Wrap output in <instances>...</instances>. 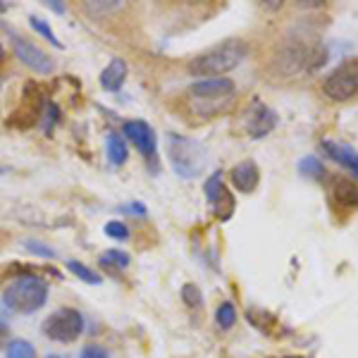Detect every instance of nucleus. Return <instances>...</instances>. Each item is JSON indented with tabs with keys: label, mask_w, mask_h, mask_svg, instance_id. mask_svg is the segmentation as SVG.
<instances>
[{
	"label": "nucleus",
	"mask_w": 358,
	"mask_h": 358,
	"mask_svg": "<svg viewBox=\"0 0 358 358\" xmlns=\"http://www.w3.org/2000/svg\"><path fill=\"white\" fill-rule=\"evenodd\" d=\"M84 332V315L72 306H62L43 320V334L50 342L74 344Z\"/></svg>",
	"instance_id": "nucleus-5"
},
{
	"label": "nucleus",
	"mask_w": 358,
	"mask_h": 358,
	"mask_svg": "<svg viewBox=\"0 0 358 358\" xmlns=\"http://www.w3.org/2000/svg\"><path fill=\"white\" fill-rule=\"evenodd\" d=\"M48 358H60V356H48Z\"/></svg>",
	"instance_id": "nucleus-30"
},
{
	"label": "nucleus",
	"mask_w": 358,
	"mask_h": 358,
	"mask_svg": "<svg viewBox=\"0 0 358 358\" xmlns=\"http://www.w3.org/2000/svg\"><path fill=\"white\" fill-rule=\"evenodd\" d=\"M67 268L72 270V273L77 275L79 280H84L86 285H101V275H98L96 270H91L89 265H84V263H79V261H69Z\"/></svg>",
	"instance_id": "nucleus-19"
},
{
	"label": "nucleus",
	"mask_w": 358,
	"mask_h": 358,
	"mask_svg": "<svg viewBox=\"0 0 358 358\" xmlns=\"http://www.w3.org/2000/svg\"><path fill=\"white\" fill-rule=\"evenodd\" d=\"M215 322L220 330H232L236 325V308L232 301H222L215 310Z\"/></svg>",
	"instance_id": "nucleus-16"
},
{
	"label": "nucleus",
	"mask_w": 358,
	"mask_h": 358,
	"mask_svg": "<svg viewBox=\"0 0 358 358\" xmlns=\"http://www.w3.org/2000/svg\"><path fill=\"white\" fill-rule=\"evenodd\" d=\"M248 55V45L241 38H227V41L203 50L189 62V72L201 79H220L236 69Z\"/></svg>",
	"instance_id": "nucleus-1"
},
{
	"label": "nucleus",
	"mask_w": 358,
	"mask_h": 358,
	"mask_svg": "<svg viewBox=\"0 0 358 358\" xmlns=\"http://www.w3.org/2000/svg\"><path fill=\"white\" fill-rule=\"evenodd\" d=\"M106 148H108V160H110V165L120 167L127 163V158H129V148H127V141L122 134H108V141H106Z\"/></svg>",
	"instance_id": "nucleus-15"
},
{
	"label": "nucleus",
	"mask_w": 358,
	"mask_h": 358,
	"mask_svg": "<svg viewBox=\"0 0 358 358\" xmlns=\"http://www.w3.org/2000/svg\"><path fill=\"white\" fill-rule=\"evenodd\" d=\"M8 339H10V327L5 325L3 320H0V349H3V346L8 344Z\"/></svg>",
	"instance_id": "nucleus-27"
},
{
	"label": "nucleus",
	"mask_w": 358,
	"mask_h": 358,
	"mask_svg": "<svg viewBox=\"0 0 358 358\" xmlns=\"http://www.w3.org/2000/svg\"><path fill=\"white\" fill-rule=\"evenodd\" d=\"M289 358H301V356H289Z\"/></svg>",
	"instance_id": "nucleus-31"
},
{
	"label": "nucleus",
	"mask_w": 358,
	"mask_h": 358,
	"mask_svg": "<svg viewBox=\"0 0 358 358\" xmlns=\"http://www.w3.org/2000/svg\"><path fill=\"white\" fill-rule=\"evenodd\" d=\"M0 175H3V170H0Z\"/></svg>",
	"instance_id": "nucleus-32"
},
{
	"label": "nucleus",
	"mask_w": 358,
	"mask_h": 358,
	"mask_svg": "<svg viewBox=\"0 0 358 358\" xmlns=\"http://www.w3.org/2000/svg\"><path fill=\"white\" fill-rule=\"evenodd\" d=\"M206 199L213 206V213L217 215V220H229L234 215V196L224 187L222 172H213L206 182Z\"/></svg>",
	"instance_id": "nucleus-9"
},
{
	"label": "nucleus",
	"mask_w": 358,
	"mask_h": 358,
	"mask_svg": "<svg viewBox=\"0 0 358 358\" xmlns=\"http://www.w3.org/2000/svg\"><path fill=\"white\" fill-rule=\"evenodd\" d=\"M229 179H232V187L241 194H253L261 182V170L253 160H241L229 170Z\"/></svg>",
	"instance_id": "nucleus-12"
},
{
	"label": "nucleus",
	"mask_w": 358,
	"mask_h": 358,
	"mask_svg": "<svg viewBox=\"0 0 358 358\" xmlns=\"http://www.w3.org/2000/svg\"><path fill=\"white\" fill-rule=\"evenodd\" d=\"M103 263H115V265H120V268H127V265H129V256L120 251H110L108 256H103Z\"/></svg>",
	"instance_id": "nucleus-25"
},
{
	"label": "nucleus",
	"mask_w": 358,
	"mask_h": 358,
	"mask_svg": "<svg viewBox=\"0 0 358 358\" xmlns=\"http://www.w3.org/2000/svg\"><path fill=\"white\" fill-rule=\"evenodd\" d=\"M299 172L303 177H310V179H325V165L315 158V155H306V158L299 160Z\"/></svg>",
	"instance_id": "nucleus-17"
},
{
	"label": "nucleus",
	"mask_w": 358,
	"mask_h": 358,
	"mask_svg": "<svg viewBox=\"0 0 358 358\" xmlns=\"http://www.w3.org/2000/svg\"><path fill=\"white\" fill-rule=\"evenodd\" d=\"M122 136L127 141L134 143V148L148 163H155V155H158V141H155V131L153 127L143 120H129V122L122 124Z\"/></svg>",
	"instance_id": "nucleus-8"
},
{
	"label": "nucleus",
	"mask_w": 358,
	"mask_h": 358,
	"mask_svg": "<svg viewBox=\"0 0 358 358\" xmlns=\"http://www.w3.org/2000/svg\"><path fill=\"white\" fill-rule=\"evenodd\" d=\"M120 8H122V3H115V0H98V3H86L84 5L86 15L94 17V20L96 17H103V15H110Z\"/></svg>",
	"instance_id": "nucleus-18"
},
{
	"label": "nucleus",
	"mask_w": 358,
	"mask_h": 358,
	"mask_svg": "<svg viewBox=\"0 0 358 358\" xmlns=\"http://www.w3.org/2000/svg\"><path fill=\"white\" fill-rule=\"evenodd\" d=\"M332 199L344 208H358V182L349 177H332L330 179Z\"/></svg>",
	"instance_id": "nucleus-13"
},
{
	"label": "nucleus",
	"mask_w": 358,
	"mask_h": 358,
	"mask_svg": "<svg viewBox=\"0 0 358 358\" xmlns=\"http://www.w3.org/2000/svg\"><path fill=\"white\" fill-rule=\"evenodd\" d=\"M244 127H246V134L251 138H263L277 127V113L256 96L251 101V106L246 108Z\"/></svg>",
	"instance_id": "nucleus-7"
},
{
	"label": "nucleus",
	"mask_w": 358,
	"mask_h": 358,
	"mask_svg": "<svg viewBox=\"0 0 358 358\" xmlns=\"http://www.w3.org/2000/svg\"><path fill=\"white\" fill-rule=\"evenodd\" d=\"M320 148L325 151L327 158L334 160L337 165H342L351 177L358 179V151H356L354 146H349V143H337V141H330V138H325V141L320 143Z\"/></svg>",
	"instance_id": "nucleus-11"
},
{
	"label": "nucleus",
	"mask_w": 358,
	"mask_h": 358,
	"mask_svg": "<svg viewBox=\"0 0 358 358\" xmlns=\"http://www.w3.org/2000/svg\"><path fill=\"white\" fill-rule=\"evenodd\" d=\"M27 248H31L34 253H41V256H48V258H53L55 253L50 251L48 246H43V244H38V241H27Z\"/></svg>",
	"instance_id": "nucleus-26"
},
{
	"label": "nucleus",
	"mask_w": 358,
	"mask_h": 358,
	"mask_svg": "<svg viewBox=\"0 0 358 358\" xmlns=\"http://www.w3.org/2000/svg\"><path fill=\"white\" fill-rule=\"evenodd\" d=\"M79 358H113L110 351L101 344H86L82 351H79Z\"/></svg>",
	"instance_id": "nucleus-24"
},
{
	"label": "nucleus",
	"mask_w": 358,
	"mask_h": 358,
	"mask_svg": "<svg viewBox=\"0 0 358 358\" xmlns=\"http://www.w3.org/2000/svg\"><path fill=\"white\" fill-rule=\"evenodd\" d=\"M48 299V282L38 275H22L10 282L3 292V301L13 313L31 315L45 303Z\"/></svg>",
	"instance_id": "nucleus-3"
},
{
	"label": "nucleus",
	"mask_w": 358,
	"mask_h": 358,
	"mask_svg": "<svg viewBox=\"0 0 358 358\" xmlns=\"http://www.w3.org/2000/svg\"><path fill=\"white\" fill-rule=\"evenodd\" d=\"M3 13H5V5H3V3H0V15H3Z\"/></svg>",
	"instance_id": "nucleus-28"
},
{
	"label": "nucleus",
	"mask_w": 358,
	"mask_h": 358,
	"mask_svg": "<svg viewBox=\"0 0 358 358\" xmlns=\"http://www.w3.org/2000/svg\"><path fill=\"white\" fill-rule=\"evenodd\" d=\"M167 153H170L172 170L184 179H194L206 172L208 151L201 141L182 134H167Z\"/></svg>",
	"instance_id": "nucleus-4"
},
{
	"label": "nucleus",
	"mask_w": 358,
	"mask_h": 358,
	"mask_svg": "<svg viewBox=\"0 0 358 358\" xmlns=\"http://www.w3.org/2000/svg\"><path fill=\"white\" fill-rule=\"evenodd\" d=\"M322 94L337 103L358 96V57H349L327 74L322 82Z\"/></svg>",
	"instance_id": "nucleus-6"
},
{
	"label": "nucleus",
	"mask_w": 358,
	"mask_h": 358,
	"mask_svg": "<svg viewBox=\"0 0 358 358\" xmlns=\"http://www.w3.org/2000/svg\"><path fill=\"white\" fill-rule=\"evenodd\" d=\"M0 57H3V43H0Z\"/></svg>",
	"instance_id": "nucleus-29"
},
{
	"label": "nucleus",
	"mask_w": 358,
	"mask_h": 358,
	"mask_svg": "<svg viewBox=\"0 0 358 358\" xmlns=\"http://www.w3.org/2000/svg\"><path fill=\"white\" fill-rule=\"evenodd\" d=\"M182 301L189 306V308H201L203 306V294L196 285H184L182 289Z\"/></svg>",
	"instance_id": "nucleus-22"
},
{
	"label": "nucleus",
	"mask_w": 358,
	"mask_h": 358,
	"mask_svg": "<svg viewBox=\"0 0 358 358\" xmlns=\"http://www.w3.org/2000/svg\"><path fill=\"white\" fill-rule=\"evenodd\" d=\"M234 94L236 86L232 79H199L189 86V103L201 117H215L232 106Z\"/></svg>",
	"instance_id": "nucleus-2"
},
{
	"label": "nucleus",
	"mask_w": 358,
	"mask_h": 358,
	"mask_svg": "<svg viewBox=\"0 0 358 358\" xmlns=\"http://www.w3.org/2000/svg\"><path fill=\"white\" fill-rule=\"evenodd\" d=\"M124 79H127V62L122 60V57H115V60H110L106 65V69L101 72V86L106 91H110V94L122 89Z\"/></svg>",
	"instance_id": "nucleus-14"
},
{
	"label": "nucleus",
	"mask_w": 358,
	"mask_h": 358,
	"mask_svg": "<svg viewBox=\"0 0 358 358\" xmlns=\"http://www.w3.org/2000/svg\"><path fill=\"white\" fill-rule=\"evenodd\" d=\"M106 234H108V236H113V239H120V241L129 239V229H127V224H124V222H120V220L108 222V224H106Z\"/></svg>",
	"instance_id": "nucleus-23"
},
{
	"label": "nucleus",
	"mask_w": 358,
	"mask_h": 358,
	"mask_svg": "<svg viewBox=\"0 0 358 358\" xmlns=\"http://www.w3.org/2000/svg\"><path fill=\"white\" fill-rule=\"evenodd\" d=\"M5 358H36V349H34V344L27 342V339H15V342L8 346V356Z\"/></svg>",
	"instance_id": "nucleus-20"
},
{
	"label": "nucleus",
	"mask_w": 358,
	"mask_h": 358,
	"mask_svg": "<svg viewBox=\"0 0 358 358\" xmlns=\"http://www.w3.org/2000/svg\"><path fill=\"white\" fill-rule=\"evenodd\" d=\"M29 22H31V29L38 34V36H43L45 41H48V43H53V45H57V48H62V43L57 41V36H55L53 31H50L48 22L41 20V17H29Z\"/></svg>",
	"instance_id": "nucleus-21"
},
{
	"label": "nucleus",
	"mask_w": 358,
	"mask_h": 358,
	"mask_svg": "<svg viewBox=\"0 0 358 358\" xmlns=\"http://www.w3.org/2000/svg\"><path fill=\"white\" fill-rule=\"evenodd\" d=\"M13 48H15V55L20 57L22 65L29 67L31 72L50 74L55 69V62L50 60V55L38 48V45H34L24 36H13Z\"/></svg>",
	"instance_id": "nucleus-10"
}]
</instances>
